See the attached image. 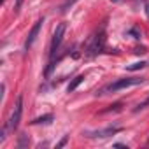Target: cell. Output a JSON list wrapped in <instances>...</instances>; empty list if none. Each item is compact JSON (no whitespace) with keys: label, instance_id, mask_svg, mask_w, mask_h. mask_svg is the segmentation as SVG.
Returning a JSON list of instances; mask_svg holds the SVG:
<instances>
[{"label":"cell","instance_id":"8992f818","mask_svg":"<svg viewBox=\"0 0 149 149\" xmlns=\"http://www.w3.org/2000/svg\"><path fill=\"white\" fill-rule=\"evenodd\" d=\"M42 23H44V19H39L33 26H32V30H30V33H28V37H26V40H25V49L28 51L32 46H33V42H35V39H37V35H39V32H40V26H42Z\"/></svg>","mask_w":149,"mask_h":149},{"label":"cell","instance_id":"4fadbf2b","mask_svg":"<svg viewBox=\"0 0 149 149\" xmlns=\"http://www.w3.org/2000/svg\"><path fill=\"white\" fill-rule=\"evenodd\" d=\"M67 140H68V137H67V135H65V137H63V139H61V140H60V142H58V144H56V147H58V149H60V147H63V146H65V144H67Z\"/></svg>","mask_w":149,"mask_h":149},{"label":"cell","instance_id":"7c38bea8","mask_svg":"<svg viewBox=\"0 0 149 149\" xmlns=\"http://www.w3.org/2000/svg\"><path fill=\"white\" fill-rule=\"evenodd\" d=\"M28 142H26V137L25 135H21V139H19V142H18V147H25Z\"/></svg>","mask_w":149,"mask_h":149},{"label":"cell","instance_id":"5b68a950","mask_svg":"<svg viewBox=\"0 0 149 149\" xmlns=\"http://www.w3.org/2000/svg\"><path fill=\"white\" fill-rule=\"evenodd\" d=\"M123 128L121 126H107V128H102V130H88V132H83L84 137L88 139H105V137H111L114 133H119Z\"/></svg>","mask_w":149,"mask_h":149},{"label":"cell","instance_id":"2e32d148","mask_svg":"<svg viewBox=\"0 0 149 149\" xmlns=\"http://www.w3.org/2000/svg\"><path fill=\"white\" fill-rule=\"evenodd\" d=\"M146 16H147V18H149V2H147V4H146Z\"/></svg>","mask_w":149,"mask_h":149},{"label":"cell","instance_id":"3957f363","mask_svg":"<svg viewBox=\"0 0 149 149\" xmlns=\"http://www.w3.org/2000/svg\"><path fill=\"white\" fill-rule=\"evenodd\" d=\"M104 46H105V33H104V30H100L98 33H95L91 37V40L88 44V49H86V54L88 56H97L98 53H102Z\"/></svg>","mask_w":149,"mask_h":149},{"label":"cell","instance_id":"6da1fadb","mask_svg":"<svg viewBox=\"0 0 149 149\" xmlns=\"http://www.w3.org/2000/svg\"><path fill=\"white\" fill-rule=\"evenodd\" d=\"M142 83H144V77H123V79H118V81L111 83L109 86H105L100 91V95H104V91H119V90H126L130 86H137Z\"/></svg>","mask_w":149,"mask_h":149},{"label":"cell","instance_id":"9c48e42d","mask_svg":"<svg viewBox=\"0 0 149 149\" xmlns=\"http://www.w3.org/2000/svg\"><path fill=\"white\" fill-rule=\"evenodd\" d=\"M147 63L146 61H137V63H133V65H128L126 67V70H130V72H135V70H140V68H144Z\"/></svg>","mask_w":149,"mask_h":149},{"label":"cell","instance_id":"8fae6325","mask_svg":"<svg viewBox=\"0 0 149 149\" xmlns=\"http://www.w3.org/2000/svg\"><path fill=\"white\" fill-rule=\"evenodd\" d=\"M74 2H77V0H65V4L61 6V11L65 13V11H67V9H68V7H70V6H72Z\"/></svg>","mask_w":149,"mask_h":149},{"label":"cell","instance_id":"277c9868","mask_svg":"<svg viewBox=\"0 0 149 149\" xmlns=\"http://www.w3.org/2000/svg\"><path fill=\"white\" fill-rule=\"evenodd\" d=\"M21 114H23V97L19 95V97H18V100H16L14 111L11 112V118H9V121H7V128H9V132H14V130L19 126Z\"/></svg>","mask_w":149,"mask_h":149},{"label":"cell","instance_id":"7a4b0ae2","mask_svg":"<svg viewBox=\"0 0 149 149\" xmlns=\"http://www.w3.org/2000/svg\"><path fill=\"white\" fill-rule=\"evenodd\" d=\"M65 30H67V25L65 23H60L53 33V39H51V46H49V58L51 61H54V56L61 46V40H63V35H65Z\"/></svg>","mask_w":149,"mask_h":149},{"label":"cell","instance_id":"5bb4252c","mask_svg":"<svg viewBox=\"0 0 149 149\" xmlns=\"http://www.w3.org/2000/svg\"><path fill=\"white\" fill-rule=\"evenodd\" d=\"M146 105H149V98H147V100H146V102H142V104H139V105H137V109H135V111H140V109H144V107H146Z\"/></svg>","mask_w":149,"mask_h":149},{"label":"cell","instance_id":"52a82bcc","mask_svg":"<svg viewBox=\"0 0 149 149\" xmlns=\"http://www.w3.org/2000/svg\"><path fill=\"white\" fill-rule=\"evenodd\" d=\"M53 121V114H44V116H40V118H35L33 121H32V125H47V123H51Z\"/></svg>","mask_w":149,"mask_h":149},{"label":"cell","instance_id":"ba28073f","mask_svg":"<svg viewBox=\"0 0 149 149\" xmlns=\"http://www.w3.org/2000/svg\"><path fill=\"white\" fill-rule=\"evenodd\" d=\"M83 81H84V76H77V77H74V79H72V83H70V84L67 86L68 93H70V91H74V90H76V88H77V86H79V84H81Z\"/></svg>","mask_w":149,"mask_h":149},{"label":"cell","instance_id":"30bf717a","mask_svg":"<svg viewBox=\"0 0 149 149\" xmlns=\"http://www.w3.org/2000/svg\"><path fill=\"white\" fill-rule=\"evenodd\" d=\"M128 35H133V39H140V30L139 28H132V30H128Z\"/></svg>","mask_w":149,"mask_h":149},{"label":"cell","instance_id":"9a60e30c","mask_svg":"<svg viewBox=\"0 0 149 149\" xmlns=\"http://www.w3.org/2000/svg\"><path fill=\"white\" fill-rule=\"evenodd\" d=\"M21 4H23V0H16V9H19V7H21Z\"/></svg>","mask_w":149,"mask_h":149}]
</instances>
